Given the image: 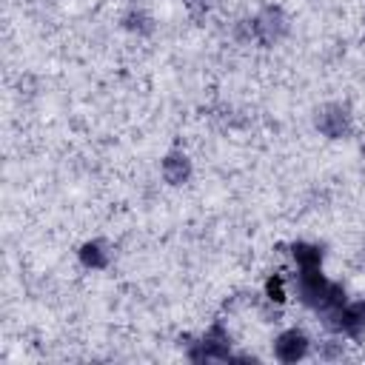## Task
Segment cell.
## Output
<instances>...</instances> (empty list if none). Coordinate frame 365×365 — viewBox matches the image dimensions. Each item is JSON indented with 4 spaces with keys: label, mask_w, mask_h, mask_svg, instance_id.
Listing matches in <instances>:
<instances>
[{
    "label": "cell",
    "mask_w": 365,
    "mask_h": 365,
    "mask_svg": "<svg viewBox=\"0 0 365 365\" xmlns=\"http://www.w3.org/2000/svg\"><path fill=\"white\" fill-rule=\"evenodd\" d=\"M294 257H297L299 268L308 271V268H317V265H319V257H322V254H319L314 245H297V248H294Z\"/></svg>",
    "instance_id": "7a4b0ae2"
},
{
    "label": "cell",
    "mask_w": 365,
    "mask_h": 365,
    "mask_svg": "<svg viewBox=\"0 0 365 365\" xmlns=\"http://www.w3.org/2000/svg\"><path fill=\"white\" fill-rule=\"evenodd\" d=\"M177 157H168L165 160V177L171 180V182H182L185 180V174H188V163H185V157H180V163H174Z\"/></svg>",
    "instance_id": "3957f363"
},
{
    "label": "cell",
    "mask_w": 365,
    "mask_h": 365,
    "mask_svg": "<svg viewBox=\"0 0 365 365\" xmlns=\"http://www.w3.org/2000/svg\"><path fill=\"white\" fill-rule=\"evenodd\" d=\"M83 259H86L88 265H100V248H97V245H86V248H83Z\"/></svg>",
    "instance_id": "5b68a950"
},
{
    "label": "cell",
    "mask_w": 365,
    "mask_h": 365,
    "mask_svg": "<svg viewBox=\"0 0 365 365\" xmlns=\"http://www.w3.org/2000/svg\"><path fill=\"white\" fill-rule=\"evenodd\" d=\"M268 299H277V302L285 299V294H282V279H279V277L268 282Z\"/></svg>",
    "instance_id": "277c9868"
},
{
    "label": "cell",
    "mask_w": 365,
    "mask_h": 365,
    "mask_svg": "<svg viewBox=\"0 0 365 365\" xmlns=\"http://www.w3.org/2000/svg\"><path fill=\"white\" fill-rule=\"evenodd\" d=\"M274 351H277V356H279L282 362H294V359H299V356L308 351V339H305L302 331H285V334L277 339Z\"/></svg>",
    "instance_id": "6da1fadb"
}]
</instances>
